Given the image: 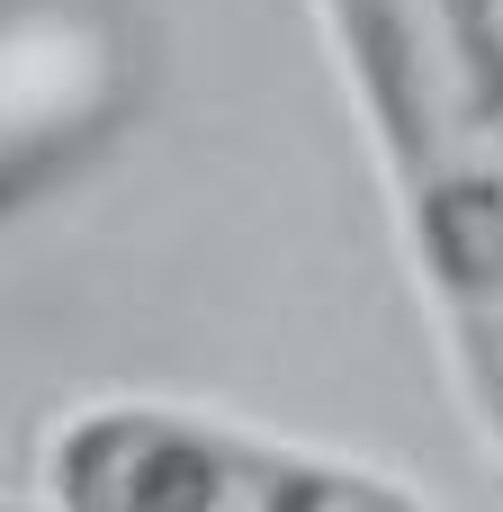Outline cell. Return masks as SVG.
Here are the masks:
<instances>
[{"label":"cell","mask_w":503,"mask_h":512,"mask_svg":"<svg viewBox=\"0 0 503 512\" xmlns=\"http://www.w3.org/2000/svg\"><path fill=\"white\" fill-rule=\"evenodd\" d=\"M468 432L503 459V0H315Z\"/></svg>","instance_id":"obj_1"},{"label":"cell","mask_w":503,"mask_h":512,"mask_svg":"<svg viewBox=\"0 0 503 512\" xmlns=\"http://www.w3.org/2000/svg\"><path fill=\"white\" fill-rule=\"evenodd\" d=\"M54 512H432L405 477L198 405H81L45 441Z\"/></svg>","instance_id":"obj_2"},{"label":"cell","mask_w":503,"mask_h":512,"mask_svg":"<svg viewBox=\"0 0 503 512\" xmlns=\"http://www.w3.org/2000/svg\"><path fill=\"white\" fill-rule=\"evenodd\" d=\"M0 512H54V504H0Z\"/></svg>","instance_id":"obj_3"}]
</instances>
